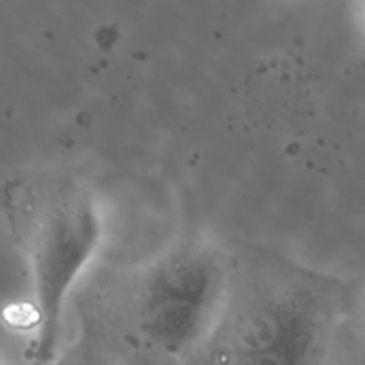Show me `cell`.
<instances>
[{
  "mask_svg": "<svg viewBox=\"0 0 365 365\" xmlns=\"http://www.w3.org/2000/svg\"><path fill=\"white\" fill-rule=\"evenodd\" d=\"M2 205L31 269L36 327L31 365H53L64 303L102 239L98 202L75 178L32 171L7 182Z\"/></svg>",
  "mask_w": 365,
  "mask_h": 365,
  "instance_id": "6da1fadb",
  "label": "cell"
},
{
  "mask_svg": "<svg viewBox=\"0 0 365 365\" xmlns=\"http://www.w3.org/2000/svg\"><path fill=\"white\" fill-rule=\"evenodd\" d=\"M339 305L337 282L285 260H269L242 284L234 266L230 298L210 339L216 365H321Z\"/></svg>",
  "mask_w": 365,
  "mask_h": 365,
  "instance_id": "7a4b0ae2",
  "label": "cell"
},
{
  "mask_svg": "<svg viewBox=\"0 0 365 365\" xmlns=\"http://www.w3.org/2000/svg\"><path fill=\"white\" fill-rule=\"evenodd\" d=\"M234 264L200 237L171 242L138 277L130 323L139 341L180 359L209 346L227 309Z\"/></svg>",
  "mask_w": 365,
  "mask_h": 365,
  "instance_id": "3957f363",
  "label": "cell"
}]
</instances>
